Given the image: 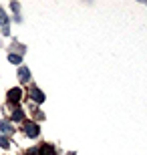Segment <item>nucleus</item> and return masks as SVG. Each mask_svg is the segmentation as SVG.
I'll use <instances>...</instances> for the list:
<instances>
[{"instance_id":"f257e3e1","label":"nucleus","mask_w":147,"mask_h":155,"mask_svg":"<svg viewBox=\"0 0 147 155\" xmlns=\"http://www.w3.org/2000/svg\"><path fill=\"white\" fill-rule=\"evenodd\" d=\"M20 99H22V91H20L18 87H14V89L8 91V101H10V103H16V101H20Z\"/></svg>"},{"instance_id":"f03ea898","label":"nucleus","mask_w":147,"mask_h":155,"mask_svg":"<svg viewBox=\"0 0 147 155\" xmlns=\"http://www.w3.org/2000/svg\"><path fill=\"white\" fill-rule=\"evenodd\" d=\"M24 131H26V135H28V137H38V125H36V123H26V125H24Z\"/></svg>"},{"instance_id":"7ed1b4c3","label":"nucleus","mask_w":147,"mask_h":155,"mask_svg":"<svg viewBox=\"0 0 147 155\" xmlns=\"http://www.w3.org/2000/svg\"><path fill=\"white\" fill-rule=\"evenodd\" d=\"M18 79H20V83L30 81V71L26 69V67H20V69H18Z\"/></svg>"},{"instance_id":"20e7f679","label":"nucleus","mask_w":147,"mask_h":155,"mask_svg":"<svg viewBox=\"0 0 147 155\" xmlns=\"http://www.w3.org/2000/svg\"><path fill=\"white\" fill-rule=\"evenodd\" d=\"M30 97H32L36 103H42V101H45V95H42V91H38L36 87H32V89H30Z\"/></svg>"},{"instance_id":"39448f33","label":"nucleus","mask_w":147,"mask_h":155,"mask_svg":"<svg viewBox=\"0 0 147 155\" xmlns=\"http://www.w3.org/2000/svg\"><path fill=\"white\" fill-rule=\"evenodd\" d=\"M40 155H55V149H52V145H42V149H40Z\"/></svg>"},{"instance_id":"423d86ee","label":"nucleus","mask_w":147,"mask_h":155,"mask_svg":"<svg viewBox=\"0 0 147 155\" xmlns=\"http://www.w3.org/2000/svg\"><path fill=\"white\" fill-rule=\"evenodd\" d=\"M22 117H24L22 109H14V111H12V121H20Z\"/></svg>"},{"instance_id":"0eeeda50","label":"nucleus","mask_w":147,"mask_h":155,"mask_svg":"<svg viewBox=\"0 0 147 155\" xmlns=\"http://www.w3.org/2000/svg\"><path fill=\"white\" fill-rule=\"evenodd\" d=\"M0 129H2L4 133H12V125L8 123V121H2V123H0Z\"/></svg>"},{"instance_id":"6e6552de","label":"nucleus","mask_w":147,"mask_h":155,"mask_svg":"<svg viewBox=\"0 0 147 155\" xmlns=\"http://www.w3.org/2000/svg\"><path fill=\"white\" fill-rule=\"evenodd\" d=\"M0 24H4V26L8 24V16H6V12L2 8H0Z\"/></svg>"},{"instance_id":"1a4fd4ad","label":"nucleus","mask_w":147,"mask_h":155,"mask_svg":"<svg viewBox=\"0 0 147 155\" xmlns=\"http://www.w3.org/2000/svg\"><path fill=\"white\" fill-rule=\"evenodd\" d=\"M0 147H2V149H8V147H10V141L6 137H0Z\"/></svg>"},{"instance_id":"9d476101","label":"nucleus","mask_w":147,"mask_h":155,"mask_svg":"<svg viewBox=\"0 0 147 155\" xmlns=\"http://www.w3.org/2000/svg\"><path fill=\"white\" fill-rule=\"evenodd\" d=\"M8 61H10V63H14V64H20V61H22V58L18 57V54H10V57H8Z\"/></svg>"},{"instance_id":"9b49d317","label":"nucleus","mask_w":147,"mask_h":155,"mask_svg":"<svg viewBox=\"0 0 147 155\" xmlns=\"http://www.w3.org/2000/svg\"><path fill=\"white\" fill-rule=\"evenodd\" d=\"M28 155H40L38 149H28Z\"/></svg>"},{"instance_id":"f8f14e48","label":"nucleus","mask_w":147,"mask_h":155,"mask_svg":"<svg viewBox=\"0 0 147 155\" xmlns=\"http://www.w3.org/2000/svg\"><path fill=\"white\" fill-rule=\"evenodd\" d=\"M10 8H12L14 12H18V4H16V2H12V4H10Z\"/></svg>"}]
</instances>
